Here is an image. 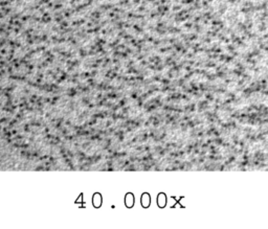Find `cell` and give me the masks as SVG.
I'll return each instance as SVG.
<instances>
[{"label":"cell","mask_w":268,"mask_h":229,"mask_svg":"<svg viewBox=\"0 0 268 229\" xmlns=\"http://www.w3.org/2000/svg\"><path fill=\"white\" fill-rule=\"evenodd\" d=\"M92 203H93V205H95V207H99V206L102 204V196L100 195L99 193L95 194L93 199H92Z\"/></svg>","instance_id":"obj_3"},{"label":"cell","mask_w":268,"mask_h":229,"mask_svg":"<svg viewBox=\"0 0 268 229\" xmlns=\"http://www.w3.org/2000/svg\"><path fill=\"white\" fill-rule=\"evenodd\" d=\"M134 202H135V199H134V196L132 195L131 193L127 194L126 197H125V204L127 205V207L131 208L133 206V204H134Z\"/></svg>","instance_id":"obj_1"},{"label":"cell","mask_w":268,"mask_h":229,"mask_svg":"<svg viewBox=\"0 0 268 229\" xmlns=\"http://www.w3.org/2000/svg\"><path fill=\"white\" fill-rule=\"evenodd\" d=\"M140 202H142V205L144 206L145 208L149 207V205H150V203H151L150 195H149L148 193H145L144 195L142 196V200H140Z\"/></svg>","instance_id":"obj_2"},{"label":"cell","mask_w":268,"mask_h":229,"mask_svg":"<svg viewBox=\"0 0 268 229\" xmlns=\"http://www.w3.org/2000/svg\"><path fill=\"white\" fill-rule=\"evenodd\" d=\"M157 203H158L159 207H165V203H167V199H165V194H160L158 195V199H157Z\"/></svg>","instance_id":"obj_4"}]
</instances>
